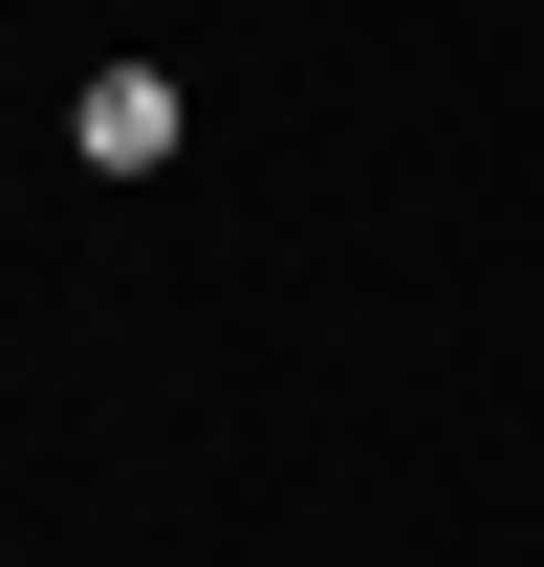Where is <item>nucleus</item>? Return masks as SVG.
I'll use <instances>...</instances> for the list:
<instances>
[{
  "instance_id": "f257e3e1",
  "label": "nucleus",
  "mask_w": 544,
  "mask_h": 567,
  "mask_svg": "<svg viewBox=\"0 0 544 567\" xmlns=\"http://www.w3.org/2000/svg\"><path fill=\"white\" fill-rule=\"evenodd\" d=\"M87 175H175V66H87Z\"/></svg>"
}]
</instances>
